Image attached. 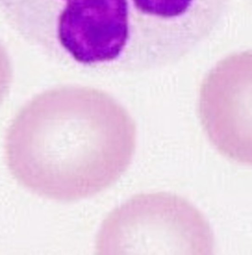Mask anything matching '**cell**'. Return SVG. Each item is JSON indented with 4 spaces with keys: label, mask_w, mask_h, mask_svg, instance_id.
<instances>
[{
    "label": "cell",
    "mask_w": 252,
    "mask_h": 255,
    "mask_svg": "<svg viewBox=\"0 0 252 255\" xmlns=\"http://www.w3.org/2000/svg\"><path fill=\"white\" fill-rule=\"evenodd\" d=\"M136 139L132 118L109 94L65 86L39 94L18 111L6 134L5 157L27 189L72 202L115 183L131 162Z\"/></svg>",
    "instance_id": "obj_1"
},
{
    "label": "cell",
    "mask_w": 252,
    "mask_h": 255,
    "mask_svg": "<svg viewBox=\"0 0 252 255\" xmlns=\"http://www.w3.org/2000/svg\"><path fill=\"white\" fill-rule=\"evenodd\" d=\"M100 255H210L214 238L207 219L190 203L166 192L134 196L102 223Z\"/></svg>",
    "instance_id": "obj_2"
},
{
    "label": "cell",
    "mask_w": 252,
    "mask_h": 255,
    "mask_svg": "<svg viewBox=\"0 0 252 255\" xmlns=\"http://www.w3.org/2000/svg\"><path fill=\"white\" fill-rule=\"evenodd\" d=\"M252 55L242 53L216 64L202 82L201 121L212 144L224 155L252 165Z\"/></svg>",
    "instance_id": "obj_3"
},
{
    "label": "cell",
    "mask_w": 252,
    "mask_h": 255,
    "mask_svg": "<svg viewBox=\"0 0 252 255\" xmlns=\"http://www.w3.org/2000/svg\"><path fill=\"white\" fill-rule=\"evenodd\" d=\"M11 80V65L7 55L0 46V105L8 93Z\"/></svg>",
    "instance_id": "obj_4"
}]
</instances>
